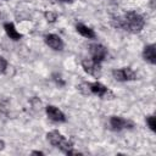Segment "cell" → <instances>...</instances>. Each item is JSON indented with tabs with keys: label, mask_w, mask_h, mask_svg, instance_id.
Here are the masks:
<instances>
[{
	"label": "cell",
	"mask_w": 156,
	"mask_h": 156,
	"mask_svg": "<svg viewBox=\"0 0 156 156\" xmlns=\"http://www.w3.org/2000/svg\"><path fill=\"white\" fill-rule=\"evenodd\" d=\"M82 67L84 69V72H87L88 74L95 77V78H100L101 77V63L94 61L93 58H84L82 60Z\"/></svg>",
	"instance_id": "obj_6"
},
{
	"label": "cell",
	"mask_w": 156,
	"mask_h": 156,
	"mask_svg": "<svg viewBox=\"0 0 156 156\" xmlns=\"http://www.w3.org/2000/svg\"><path fill=\"white\" fill-rule=\"evenodd\" d=\"M108 124L113 132H121L123 129H130L134 127L132 121L126 119L121 116H111L108 119Z\"/></svg>",
	"instance_id": "obj_5"
},
{
	"label": "cell",
	"mask_w": 156,
	"mask_h": 156,
	"mask_svg": "<svg viewBox=\"0 0 156 156\" xmlns=\"http://www.w3.org/2000/svg\"><path fill=\"white\" fill-rule=\"evenodd\" d=\"M89 52H90V58H93L94 61L101 63L106 57H107V49L102 45V44H99V43H95V44H91L89 46Z\"/></svg>",
	"instance_id": "obj_7"
},
{
	"label": "cell",
	"mask_w": 156,
	"mask_h": 156,
	"mask_svg": "<svg viewBox=\"0 0 156 156\" xmlns=\"http://www.w3.org/2000/svg\"><path fill=\"white\" fill-rule=\"evenodd\" d=\"M46 139L49 140V143H50L52 146L60 149V150H61L62 152H65V154H67L69 150L73 149L72 141L67 140L58 130H51V132H49V133L46 134Z\"/></svg>",
	"instance_id": "obj_3"
},
{
	"label": "cell",
	"mask_w": 156,
	"mask_h": 156,
	"mask_svg": "<svg viewBox=\"0 0 156 156\" xmlns=\"http://www.w3.org/2000/svg\"><path fill=\"white\" fill-rule=\"evenodd\" d=\"M52 80H54L58 87H63V85L66 84V82L62 79V77H61L60 74H57V73H54V74H52Z\"/></svg>",
	"instance_id": "obj_15"
},
{
	"label": "cell",
	"mask_w": 156,
	"mask_h": 156,
	"mask_svg": "<svg viewBox=\"0 0 156 156\" xmlns=\"http://www.w3.org/2000/svg\"><path fill=\"white\" fill-rule=\"evenodd\" d=\"M58 1H62V2H71L72 0H58Z\"/></svg>",
	"instance_id": "obj_20"
},
{
	"label": "cell",
	"mask_w": 156,
	"mask_h": 156,
	"mask_svg": "<svg viewBox=\"0 0 156 156\" xmlns=\"http://www.w3.org/2000/svg\"><path fill=\"white\" fill-rule=\"evenodd\" d=\"M154 2H155V0H151V1H150V6H151V9H155V5H154Z\"/></svg>",
	"instance_id": "obj_19"
},
{
	"label": "cell",
	"mask_w": 156,
	"mask_h": 156,
	"mask_svg": "<svg viewBox=\"0 0 156 156\" xmlns=\"http://www.w3.org/2000/svg\"><path fill=\"white\" fill-rule=\"evenodd\" d=\"M44 17L49 23H54L57 20V13L54 11H46V12H44Z\"/></svg>",
	"instance_id": "obj_14"
},
{
	"label": "cell",
	"mask_w": 156,
	"mask_h": 156,
	"mask_svg": "<svg viewBox=\"0 0 156 156\" xmlns=\"http://www.w3.org/2000/svg\"><path fill=\"white\" fill-rule=\"evenodd\" d=\"M32 155H39V156H43V155H44V152H43V151L34 150V151H32Z\"/></svg>",
	"instance_id": "obj_17"
},
{
	"label": "cell",
	"mask_w": 156,
	"mask_h": 156,
	"mask_svg": "<svg viewBox=\"0 0 156 156\" xmlns=\"http://www.w3.org/2000/svg\"><path fill=\"white\" fill-rule=\"evenodd\" d=\"M145 121H146V124L150 128V130L151 132H155L156 130V117L154 115H150V116H147L145 118Z\"/></svg>",
	"instance_id": "obj_13"
},
{
	"label": "cell",
	"mask_w": 156,
	"mask_h": 156,
	"mask_svg": "<svg viewBox=\"0 0 156 156\" xmlns=\"http://www.w3.org/2000/svg\"><path fill=\"white\" fill-rule=\"evenodd\" d=\"M76 30H77L78 34H80L82 37H84L87 39H94L95 35H96L93 28H90V27H88L83 23H77L76 24Z\"/></svg>",
	"instance_id": "obj_12"
},
{
	"label": "cell",
	"mask_w": 156,
	"mask_h": 156,
	"mask_svg": "<svg viewBox=\"0 0 156 156\" xmlns=\"http://www.w3.org/2000/svg\"><path fill=\"white\" fill-rule=\"evenodd\" d=\"M112 77L117 82H130L138 79V74L130 68V67H122V68H115L112 71Z\"/></svg>",
	"instance_id": "obj_4"
},
{
	"label": "cell",
	"mask_w": 156,
	"mask_h": 156,
	"mask_svg": "<svg viewBox=\"0 0 156 156\" xmlns=\"http://www.w3.org/2000/svg\"><path fill=\"white\" fill-rule=\"evenodd\" d=\"M4 147H5V143H4V140H1V139H0V151H2V150H4Z\"/></svg>",
	"instance_id": "obj_18"
},
{
	"label": "cell",
	"mask_w": 156,
	"mask_h": 156,
	"mask_svg": "<svg viewBox=\"0 0 156 156\" xmlns=\"http://www.w3.org/2000/svg\"><path fill=\"white\" fill-rule=\"evenodd\" d=\"M78 90L83 95H95L101 99H113V93L100 82H83L78 87Z\"/></svg>",
	"instance_id": "obj_2"
},
{
	"label": "cell",
	"mask_w": 156,
	"mask_h": 156,
	"mask_svg": "<svg viewBox=\"0 0 156 156\" xmlns=\"http://www.w3.org/2000/svg\"><path fill=\"white\" fill-rule=\"evenodd\" d=\"M4 29H5V33L7 34V37H9L10 39L15 40V41L22 39V37H23V35L16 29V27H15V24H13L12 22H5V23H4Z\"/></svg>",
	"instance_id": "obj_11"
},
{
	"label": "cell",
	"mask_w": 156,
	"mask_h": 156,
	"mask_svg": "<svg viewBox=\"0 0 156 156\" xmlns=\"http://www.w3.org/2000/svg\"><path fill=\"white\" fill-rule=\"evenodd\" d=\"M45 112H46V116L49 117L50 121L52 122H56V123H65L67 121L65 113L56 106L54 105H48L45 107Z\"/></svg>",
	"instance_id": "obj_8"
},
{
	"label": "cell",
	"mask_w": 156,
	"mask_h": 156,
	"mask_svg": "<svg viewBox=\"0 0 156 156\" xmlns=\"http://www.w3.org/2000/svg\"><path fill=\"white\" fill-rule=\"evenodd\" d=\"M7 69V61L5 57L0 56V74H4Z\"/></svg>",
	"instance_id": "obj_16"
},
{
	"label": "cell",
	"mask_w": 156,
	"mask_h": 156,
	"mask_svg": "<svg viewBox=\"0 0 156 156\" xmlns=\"http://www.w3.org/2000/svg\"><path fill=\"white\" fill-rule=\"evenodd\" d=\"M111 23L115 28H121L133 34L140 33L145 27L144 17L135 11H128L124 13L123 17H115L112 18Z\"/></svg>",
	"instance_id": "obj_1"
},
{
	"label": "cell",
	"mask_w": 156,
	"mask_h": 156,
	"mask_svg": "<svg viewBox=\"0 0 156 156\" xmlns=\"http://www.w3.org/2000/svg\"><path fill=\"white\" fill-rule=\"evenodd\" d=\"M141 56L150 65H156V45L155 44H149V45L144 46Z\"/></svg>",
	"instance_id": "obj_10"
},
{
	"label": "cell",
	"mask_w": 156,
	"mask_h": 156,
	"mask_svg": "<svg viewBox=\"0 0 156 156\" xmlns=\"http://www.w3.org/2000/svg\"><path fill=\"white\" fill-rule=\"evenodd\" d=\"M44 41H45V44H46L50 49H52V50H55V51H61V50H63L65 44H63L61 37H58L57 34H54V33L46 34V35L44 37Z\"/></svg>",
	"instance_id": "obj_9"
}]
</instances>
